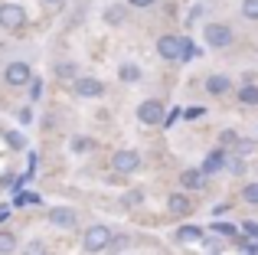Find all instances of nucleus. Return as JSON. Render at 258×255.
<instances>
[{
    "label": "nucleus",
    "instance_id": "1",
    "mask_svg": "<svg viewBox=\"0 0 258 255\" xmlns=\"http://www.w3.org/2000/svg\"><path fill=\"white\" fill-rule=\"evenodd\" d=\"M111 239H114V232L108 229V226H88L85 229V236H82V249L85 252H105L108 245H111Z\"/></svg>",
    "mask_w": 258,
    "mask_h": 255
},
{
    "label": "nucleus",
    "instance_id": "2",
    "mask_svg": "<svg viewBox=\"0 0 258 255\" xmlns=\"http://www.w3.org/2000/svg\"><path fill=\"white\" fill-rule=\"evenodd\" d=\"M167 118V108L157 102V98H147V102H141L138 105V121L141 124H147V128H154V124H160Z\"/></svg>",
    "mask_w": 258,
    "mask_h": 255
},
{
    "label": "nucleus",
    "instance_id": "3",
    "mask_svg": "<svg viewBox=\"0 0 258 255\" xmlns=\"http://www.w3.org/2000/svg\"><path fill=\"white\" fill-rule=\"evenodd\" d=\"M23 23H26V10L20 4H4L0 7V26H4V30L17 33V30H23Z\"/></svg>",
    "mask_w": 258,
    "mask_h": 255
},
{
    "label": "nucleus",
    "instance_id": "4",
    "mask_svg": "<svg viewBox=\"0 0 258 255\" xmlns=\"http://www.w3.org/2000/svg\"><path fill=\"white\" fill-rule=\"evenodd\" d=\"M72 92H76L79 98H101L105 95V82L95 76H79L76 82H72Z\"/></svg>",
    "mask_w": 258,
    "mask_h": 255
},
{
    "label": "nucleus",
    "instance_id": "5",
    "mask_svg": "<svg viewBox=\"0 0 258 255\" xmlns=\"http://www.w3.org/2000/svg\"><path fill=\"white\" fill-rule=\"evenodd\" d=\"M206 43H209V49H226V46H232V30H229L226 23H209L206 30Z\"/></svg>",
    "mask_w": 258,
    "mask_h": 255
},
{
    "label": "nucleus",
    "instance_id": "6",
    "mask_svg": "<svg viewBox=\"0 0 258 255\" xmlns=\"http://www.w3.org/2000/svg\"><path fill=\"white\" fill-rule=\"evenodd\" d=\"M4 79H7V85H13V89L26 85V82L33 79L30 62H10V66H7V72H4Z\"/></svg>",
    "mask_w": 258,
    "mask_h": 255
},
{
    "label": "nucleus",
    "instance_id": "7",
    "mask_svg": "<svg viewBox=\"0 0 258 255\" xmlns=\"http://www.w3.org/2000/svg\"><path fill=\"white\" fill-rule=\"evenodd\" d=\"M111 167H114L118 173H134V170L141 167V154H138V151H118V154L111 157Z\"/></svg>",
    "mask_w": 258,
    "mask_h": 255
},
{
    "label": "nucleus",
    "instance_id": "8",
    "mask_svg": "<svg viewBox=\"0 0 258 255\" xmlns=\"http://www.w3.org/2000/svg\"><path fill=\"white\" fill-rule=\"evenodd\" d=\"M180 52H183V36H160L157 39L160 59H180Z\"/></svg>",
    "mask_w": 258,
    "mask_h": 255
},
{
    "label": "nucleus",
    "instance_id": "9",
    "mask_svg": "<svg viewBox=\"0 0 258 255\" xmlns=\"http://www.w3.org/2000/svg\"><path fill=\"white\" fill-rule=\"evenodd\" d=\"M203 183H206V173H203L200 167H189V170L180 173V186L183 190H203Z\"/></svg>",
    "mask_w": 258,
    "mask_h": 255
},
{
    "label": "nucleus",
    "instance_id": "10",
    "mask_svg": "<svg viewBox=\"0 0 258 255\" xmlns=\"http://www.w3.org/2000/svg\"><path fill=\"white\" fill-rule=\"evenodd\" d=\"M222 167H226V151H213V154H206V160H203L200 170L206 173V177H213V173H219Z\"/></svg>",
    "mask_w": 258,
    "mask_h": 255
},
{
    "label": "nucleus",
    "instance_id": "11",
    "mask_svg": "<svg viewBox=\"0 0 258 255\" xmlns=\"http://www.w3.org/2000/svg\"><path fill=\"white\" fill-rule=\"evenodd\" d=\"M49 223L69 229V226H76V210H69V206H56V210L49 213Z\"/></svg>",
    "mask_w": 258,
    "mask_h": 255
},
{
    "label": "nucleus",
    "instance_id": "12",
    "mask_svg": "<svg viewBox=\"0 0 258 255\" xmlns=\"http://www.w3.org/2000/svg\"><path fill=\"white\" fill-rule=\"evenodd\" d=\"M167 206H170V213H173V216H186V213L193 210V203H189V197H186V193H170Z\"/></svg>",
    "mask_w": 258,
    "mask_h": 255
},
{
    "label": "nucleus",
    "instance_id": "13",
    "mask_svg": "<svg viewBox=\"0 0 258 255\" xmlns=\"http://www.w3.org/2000/svg\"><path fill=\"white\" fill-rule=\"evenodd\" d=\"M229 85H232V82H229L226 76H209L206 79V92H209V95H226Z\"/></svg>",
    "mask_w": 258,
    "mask_h": 255
},
{
    "label": "nucleus",
    "instance_id": "14",
    "mask_svg": "<svg viewBox=\"0 0 258 255\" xmlns=\"http://www.w3.org/2000/svg\"><path fill=\"white\" fill-rule=\"evenodd\" d=\"M13 252H17V236L0 229V255H13Z\"/></svg>",
    "mask_w": 258,
    "mask_h": 255
},
{
    "label": "nucleus",
    "instance_id": "15",
    "mask_svg": "<svg viewBox=\"0 0 258 255\" xmlns=\"http://www.w3.org/2000/svg\"><path fill=\"white\" fill-rule=\"evenodd\" d=\"M76 72H79L76 62H59V66H52V76H56V79H79Z\"/></svg>",
    "mask_w": 258,
    "mask_h": 255
},
{
    "label": "nucleus",
    "instance_id": "16",
    "mask_svg": "<svg viewBox=\"0 0 258 255\" xmlns=\"http://www.w3.org/2000/svg\"><path fill=\"white\" fill-rule=\"evenodd\" d=\"M176 239H180V242H200L203 229H200V226H183V229L176 232Z\"/></svg>",
    "mask_w": 258,
    "mask_h": 255
},
{
    "label": "nucleus",
    "instance_id": "17",
    "mask_svg": "<svg viewBox=\"0 0 258 255\" xmlns=\"http://www.w3.org/2000/svg\"><path fill=\"white\" fill-rule=\"evenodd\" d=\"M124 17H127V7H108V10H105V23H114V26H118V23H124Z\"/></svg>",
    "mask_w": 258,
    "mask_h": 255
},
{
    "label": "nucleus",
    "instance_id": "18",
    "mask_svg": "<svg viewBox=\"0 0 258 255\" xmlns=\"http://www.w3.org/2000/svg\"><path fill=\"white\" fill-rule=\"evenodd\" d=\"M118 76H121V82H138V79H141V66L124 62V66L118 69Z\"/></svg>",
    "mask_w": 258,
    "mask_h": 255
},
{
    "label": "nucleus",
    "instance_id": "19",
    "mask_svg": "<svg viewBox=\"0 0 258 255\" xmlns=\"http://www.w3.org/2000/svg\"><path fill=\"white\" fill-rule=\"evenodd\" d=\"M239 102L242 105H258V85H242L239 89Z\"/></svg>",
    "mask_w": 258,
    "mask_h": 255
},
{
    "label": "nucleus",
    "instance_id": "20",
    "mask_svg": "<svg viewBox=\"0 0 258 255\" xmlns=\"http://www.w3.org/2000/svg\"><path fill=\"white\" fill-rule=\"evenodd\" d=\"M242 17H245V20H258V0H242Z\"/></svg>",
    "mask_w": 258,
    "mask_h": 255
},
{
    "label": "nucleus",
    "instance_id": "21",
    "mask_svg": "<svg viewBox=\"0 0 258 255\" xmlns=\"http://www.w3.org/2000/svg\"><path fill=\"white\" fill-rule=\"evenodd\" d=\"M213 232H219V236H229V239L239 236V229H235L232 223H216V226H213Z\"/></svg>",
    "mask_w": 258,
    "mask_h": 255
},
{
    "label": "nucleus",
    "instance_id": "22",
    "mask_svg": "<svg viewBox=\"0 0 258 255\" xmlns=\"http://www.w3.org/2000/svg\"><path fill=\"white\" fill-rule=\"evenodd\" d=\"M127 245H131V239H127V236H114L111 245H108V252H121V249H127Z\"/></svg>",
    "mask_w": 258,
    "mask_h": 255
},
{
    "label": "nucleus",
    "instance_id": "23",
    "mask_svg": "<svg viewBox=\"0 0 258 255\" xmlns=\"http://www.w3.org/2000/svg\"><path fill=\"white\" fill-rule=\"evenodd\" d=\"M242 200H245V203H258V183H248L245 190H242Z\"/></svg>",
    "mask_w": 258,
    "mask_h": 255
},
{
    "label": "nucleus",
    "instance_id": "24",
    "mask_svg": "<svg viewBox=\"0 0 258 255\" xmlns=\"http://www.w3.org/2000/svg\"><path fill=\"white\" fill-rule=\"evenodd\" d=\"M196 56V46H193V39H183V52H180V59H193Z\"/></svg>",
    "mask_w": 258,
    "mask_h": 255
},
{
    "label": "nucleus",
    "instance_id": "25",
    "mask_svg": "<svg viewBox=\"0 0 258 255\" xmlns=\"http://www.w3.org/2000/svg\"><path fill=\"white\" fill-rule=\"evenodd\" d=\"M7 144L20 151V147H23V134H20V131H10V134H7Z\"/></svg>",
    "mask_w": 258,
    "mask_h": 255
},
{
    "label": "nucleus",
    "instance_id": "26",
    "mask_svg": "<svg viewBox=\"0 0 258 255\" xmlns=\"http://www.w3.org/2000/svg\"><path fill=\"white\" fill-rule=\"evenodd\" d=\"M141 200H144V193H141V190H134V193H124V206H138Z\"/></svg>",
    "mask_w": 258,
    "mask_h": 255
},
{
    "label": "nucleus",
    "instance_id": "27",
    "mask_svg": "<svg viewBox=\"0 0 258 255\" xmlns=\"http://www.w3.org/2000/svg\"><path fill=\"white\" fill-rule=\"evenodd\" d=\"M88 147H92V141H88V138H76V141H72V151H76V154L88 151Z\"/></svg>",
    "mask_w": 258,
    "mask_h": 255
},
{
    "label": "nucleus",
    "instance_id": "28",
    "mask_svg": "<svg viewBox=\"0 0 258 255\" xmlns=\"http://www.w3.org/2000/svg\"><path fill=\"white\" fill-rule=\"evenodd\" d=\"M127 7H134V10H147V7H154L157 0H124Z\"/></svg>",
    "mask_w": 258,
    "mask_h": 255
},
{
    "label": "nucleus",
    "instance_id": "29",
    "mask_svg": "<svg viewBox=\"0 0 258 255\" xmlns=\"http://www.w3.org/2000/svg\"><path fill=\"white\" fill-rule=\"evenodd\" d=\"M222 144H226V147H235V144H239V134H235V131H222Z\"/></svg>",
    "mask_w": 258,
    "mask_h": 255
},
{
    "label": "nucleus",
    "instance_id": "30",
    "mask_svg": "<svg viewBox=\"0 0 258 255\" xmlns=\"http://www.w3.org/2000/svg\"><path fill=\"white\" fill-rule=\"evenodd\" d=\"M203 111H206V108H200V105H196V108H186V111H183V118H186V121H193V118L203 115Z\"/></svg>",
    "mask_w": 258,
    "mask_h": 255
},
{
    "label": "nucleus",
    "instance_id": "31",
    "mask_svg": "<svg viewBox=\"0 0 258 255\" xmlns=\"http://www.w3.org/2000/svg\"><path fill=\"white\" fill-rule=\"evenodd\" d=\"M20 121H23V124H30V121H33V108H30V105L20 111Z\"/></svg>",
    "mask_w": 258,
    "mask_h": 255
},
{
    "label": "nucleus",
    "instance_id": "32",
    "mask_svg": "<svg viewBox=\"0 0 258 255\" xmlns=\"http://www.w3.org/2000/svg\"><path fill=\"white\" fill-rule=\"evenodd\" d=\"M242 229H245V232H248V236H255V239H258V223H252V219H248V223H245V226H242Z\"/></svg>",
    "mask_w": 258,
    "mask_h": 255
},
{
    "label": "nucleus",
    "instance_id": "33",
    "mask_svg": "<svg viewBox=\"0 0 258 255\" xmlns=\"http://www.w3.org/2000/svg\"><path fill=\"white\" fill-rule=\"evenodd\" d=\"M7 216H10V210H7V206H0V223H4Z\"/></svg>",
    "mask_w": 258,
    "mask_h": 255
},
{
    "label": "nucleus",
    "instance_id": "34",
    "mask_svg": "<svg viewBox=\"0 0 258 255\" xmlns=\"http://www.w3.org/2000/svg\"><path fill=\"white\" fill-rule=\"evenodd\" d=\"M43 4H49V7H59V4H62V0H43Z\"/></svg>",
    "mask_w": 258,
    "mask_h": 255
}]
</instances>
